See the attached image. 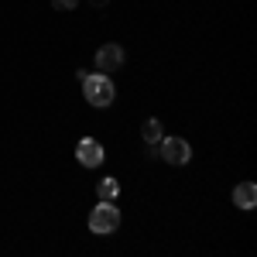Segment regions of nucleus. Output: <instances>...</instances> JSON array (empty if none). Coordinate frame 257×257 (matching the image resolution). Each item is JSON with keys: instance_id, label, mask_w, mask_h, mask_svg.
Wrapping results in <instances>:
<instances>
[{"instance_id": "3", "label": "nucleus", "mask_w": 257, "mask_h": 257, "mask_svg": "<svg viewBox=\"0 0 257 257\" xmlns=\"http://www.w3.org/2000/svg\"><path fill=\"white\" fill-rule=\"evenodd\" d=\"M155 151H158L161 161H168V165H175V168H182V165L192 161V148H189L185 138H165V134H161V141L155 144Z\"/></svg>"}, {"instance_id": "7", "label": "nucleus", "mask_w": 257, "mask_h": 257, "mask_svg": "<svg viewBox=\"0 0 257 257\" xmlns=\"http://www.w3.org/2000/svg\"><path fill=\"white\" fill-rule=\"evenodd\" d=\"M141 138L148 141V144H158L161 141V120H144V123H141Z\"/></svg>"}, {"instance_id": "9", "label": "nucleus", "mask_w": 257, "mask_h": 257, "mask_svg": "<svg viewBox=\"0 0 257 257\" xmlns=\"http://www.w3.org/2000/svg\"><path fill=\"white\" fill-rule=\"evenodd\" d=\"M76 4H79V0H52L55 11H76Z\"/></svg>"}, {"instance_id": "8", "label": "nucleus", "mask_w": 257, "mask_h": 257, "mask_svg": "<svg viewBox=\"0 0 257 257\" xmlns=\"http://www.w3.org/2000/svg\"><path fill=\"white\" fill-rule=\"evenodd\" d=\"M117 192H120V182L117 178H103L96 185V196L99 199H117Z\"/></svg>"}, {"instance_id": "10", "label": "nucleus", "mask_w": 257, "mask_h": 257, "mask_svg": "<svg viewBox=\"0 0 257 257\" xmlns=\"http://www.w3.org/2000/svg\"><path fill=\"white\" fill-rule=\"evenodd\" d=\"M89 4H93V7H99V11H103V7H106V4H110V0H89Z\"/></svg>"}, {"instance_id": "6", "label": "nucleus", "mask_w": 257, "mask_h": 257, "mask_svg": "<svg viewBox=\"0 0 257 257\" xmlns=\"http://www.w3.org/2000/svg\"><path fill=\"white\" fill-rule=\"evenodd\" d=\"M233 202H237V209H254L257 206V185L254 182H240L237 189H233Z\"/></svg>"}, {"instance_id": "5", "label": "nucleus", "mask_w": 257, "mask_h": 257, "mask_svg": "<svg viewBox=\"0 0 257 257\" xmlns=\"http://www.w3.org/2000/svg\"><path fill=\"white\" fill-rule=\"evenodd\" d=\"M76 158H79L82 168H99L103 158H106V151H103V144L96 138H82L79 148H76Z\"/></svg>"}, {"instance_id": "1", "label": "nucleus", "mask_w": 257, "mask_h": 257, "mask_svg": "<svg viewBox=\"0 0 257 257\" xmlns=\"http://www.w3.org/2000/svg\"><path fill=\"white\" fill-rule=\"evenodd\" d=\"M82 93H86V103L89 106H110L113 99H117V86L113 79L106 76V72H89L86 79H82Z\"/></svg>"}, {"instance_id": "4", "label": "nucleus", "mask_w": 257, "mask_h": 257, "mask_svg": "<svg viewBox=\"0 0 257 257\" xmlns=\"http://www.w3.org/2000/svg\"><path fill=\"white\" fill-rule=\"evenodd\" d=\"M123 59H127V55H123V48H120L117 41L99 45L96 48V72H106V76H110V72H117L120 65H123Z\"/></svg>"}, {"instance_id": "2", "label": "nucleus", "mask_w": 257, "mask_h": 257, "mask_svg": "<svg viewBox=\"0 0 257 257\" xmlns=\"http://www.w3.org/2000/svg\"><path fill=\"white\" fill-rule=\"evenodd\" d=\"M117 226H120V209L113 206V199H99V206L89 213V230L99 233V237H106Z\"/></svg>"}]
</instances>
